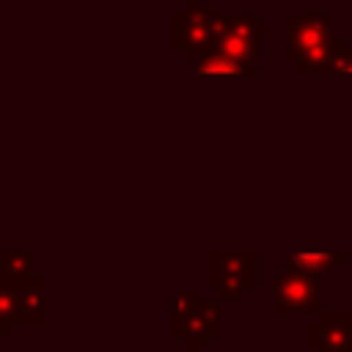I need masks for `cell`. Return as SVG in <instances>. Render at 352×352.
I'll return each mask as SVG.
<instances>
[{
  "mask_svg": "<svg viewBox=\"0 0 352 352\" xmlns=\"http://www.w3.org/2000/svg\"><path fill=\"white\" fill-rule=\"evenodd\" d=\"M270 36V28L258 19L256 11H223V25L214 38V52L239 63L248 74H256L258 44Z\"/></svg>",
  "mask_w": 352,
  "mask_h": 352,
  "instance_id": "3",
  "label": "cell"
},
{
  "mask_svg": "<svg viewBox=\"0 0 352 352\" xmlns=\"http://www.w3.org/2000/svg\"><path fill=\"white\" fill-rule=\"evenodd\" d=\"M198 302L201 300H198L195 289H190V286H182V289H173L170 292V336L173 338H179L182 330H184V324L195 316Z\"/></svg>",
  "mask_w": 352,
  "mask_h": 352,
  "instance_id": "10",
  "label": "cell"
},
{
  "mask_svg": "<svg viewBox=\"0 0 352 352\" xmlns=\"http://www.w3.org/2000/svg\"><path fill=\"white\" fill-rule=\"evenodd\" d=\"M19 308H22V324L28 327H41L44 324V305H47V294H44V278L33 275L30 280L19 283Z\"/></svg>",
  "mask_w": 352,
  "mask_h": 352,
  "instance_id": "9",
  "label": "cell"
},
{
  "mask_svg": "<svg viewBox=\"0 0 352 352\" xmlns=\"http://www.w3.org/2000/svg\"><path fill=\"white\" fill-rule=\"evenodd\" d=\"M308 346L316 352H352L349 314H322L308 333Z\"/></svg>",
  "mask_w": 352,
  "mask_h": 352,
  "instance_id": "7",
  "label": "cell"
},
{
  "mask_svg": "<svg viewBox=\"0 0 352 352\" xmlns=\"http://www.w3.org/2000/svg\"><path fill=\"white\" fill-rule=\"evenodd\" d=\"M349 327H352V314H349Z\"/></svg>",
  "mask_w": 352,
  "mask_h": 352,
  "instance_id": "16",
  "label": "cell"
},
{
  "mask_svg": "<svg viewBox=\"0 0 352 352\" xmlns=\"http://www.w3.org/2000/svg\"><path fill=\"white\" fill-rule=\"evenodd\" d=\"M344 258H346L344 250H289L283 267L314 275V278H322V275L333 272Z\"/></svg>",
  "mask_w": 352,
  "mask_h": 352,
  "instance_id": "8",
  "label": "cell"
},
{
  "mask_svg": "<svg viewBox=\"0 0 352 352\" xmlns=\"http://www.w3.org/2000/svg\"><path fill=\"white\" fill-rule=\"evenodd\" d=\"M0 319L14 327L22 324V308H19V289L0 278Z\"/></svg>",
  "mask_w": 352,
  "mask_h": 352,
  "instance_id": "13",
  "label": "cell"
},
{
  "mask_svg": "<svg viewBox=\"0 0 352 352\" xmlns=\"http://www.w3.org/2000/svg\"><path fill=\"white\" fill-rule=\"evenodd\" d=\"M220 336V302L214 300H201L195 316L184 324L179 341L184 352H204L212 338Z\"/></svg>",
  "mask_w": 352,
  "mask_h": 352,
  "instance_id": "6",
  "label": "cell"
},
{
  "mask_svg": "<svg viewBox=\"0 0 352 352\" xmlns=\"http://www.w3.org/2000/svg\"><path fill=\"white\" fill-rule=\"evenodd\" d=\"M220 14L206 3H184L170 16V47L187 60L195 63L201 55L212 52L220 33Z\"/></svg>",
  "mask_w": 352,
  "mask_h": 352,
  "instance_id": "2",
  "label": "cell"
},
{
  "mask_svg": "<svg viewBox=\"0 0 352 352\" xmlns=\"http://www.w3.org/2000/svg\"><path fill=\"white\" fill-rule=\"evenodd\" d=\"M330 72H338V74H352V50L344 47L333 60H330Z\"/></svg>",
  "mask_w": 352,
  "mask_h": 352,
  "instance_id": "14",
  "label": "cell"
},
{
  "mask_svg": "<svg viewBox=\"0 0 352 352\" xmlns=\"http://www.w3.org/2000/svg\"><path fill=\"white\" fill-rule=\"evenodd\" d=\"M283 28L289 33V44L280 55L297 74H319L330 69V60L346 47V41L336 36L333 19L322 11H286Z\"/></svg>",
  "mask_w": 352,
  "mask_h": 352,
  "instance_id": "1",
  "label": "cell"
},
{
  "mask_svg": "<svg viewBox=\"0 0 352 352\" xmlns=\"http://www.w3.org/2000/svg\"><path fill=\"white\" fill-rule=\"evenodd\" d=\"M319 305H322L319 278L286 267L275 275L270 294V308L275 314H316Z\"/></svg>",
  "mask_w": 352,
  "mask_h": 352,
  "instance_id": "5",
  "label": "cell"
},
{
  "mask_svg": "<svg viewBox=\"0 0 352 352\" xmlns=\"http://www.w3.org/2000/svg\"><path fill=\"white\" fill-rule=\"evenodd\" d=\"M36 275L33 270V253L30 250H0V278L19 286Z\"/></svg>",
  "mask_w": 352,
  "mask_h": 352,
  "instance_id": "11",
  "label": "cell"
},
{
  "mask_svg": "<svg viewBox=\"0 0 352 352\" xmlns=\"http://www.w3.org/2000/svg\"><path fill=\"white\" fill-rule=\"evenodd\" d=\"M192 69H195V74H248L239 63H234V60H228L226 55H220V52H206V55H201L195 63H192Z\"/></svg>",
  "mask_w": 352,
  "mask_h": 352,
  "instance_id": "12",
  "label": "cell"
},
{
  "mask_svg": "<svg viewBox=\"0 0 352 352\" xmlns=\"http://www.w3.org/2000/svg\"><path fill=\"white\" fill-rule=\"evenodd\" d=\"M8 330H11V327H8V324L0 319V338H6V336H8Z\"/></svg>",
  "mask_w": 352,
  "mask_h": 352,
  "instance_id": "15",
  "label": "cell"
},
{
  "mask_svg": "<svg viewBox=\"0 0 352 352\" xmlns=\"http://www.w3.org/2000/svg\"><path fill=\"white\" fill-rule=\"evenodd\" d=\"M0 250H3V248H0Z\"/></svg>",
  "mask_w": 352,
  "mask_h": 352,
  "instance_id": "17",
  "label": "cell"
},
{
  "mask_svg": "<svg viewBox=\"0 0 352 352\" xmlns=\"http://www.w3.org/2000/svg\"><path fill=\"white\" fill-rule=\"evenodd\" d=\"M256 250H209V286L234 302L245 300L248 289L256 286Z\"/></svg>",
  "mask_w": 352,
  "mask_h": 352,
  "instance_id": "4",
  "label": "cell"
}]
</instances>
